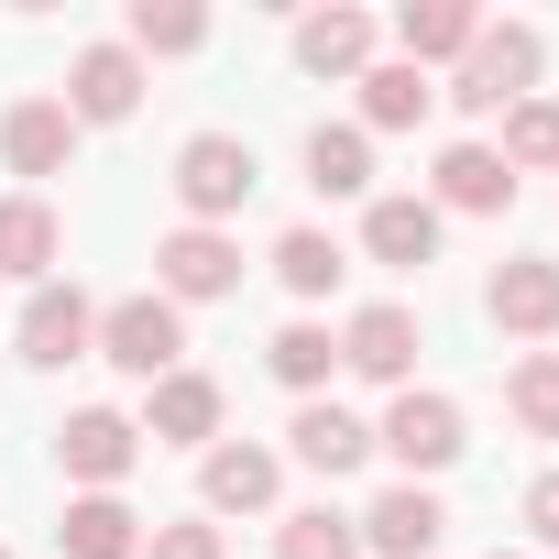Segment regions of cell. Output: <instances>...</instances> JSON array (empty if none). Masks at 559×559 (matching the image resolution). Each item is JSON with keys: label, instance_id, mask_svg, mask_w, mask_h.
Returning a JSON list of instances; mask_svg holds the SVG:
<instances>
[{"label": "cell", "instance_id": "cell-7", "mask_svg": "<svg viewBox=\"0 0 559 559\" xmlns=\"http://www.w3.org/2000/svg\"><path fill=\"white\" fill-rule=\"evenodd\" d=\"M99 352V308L78 297V286H56V274H45V286H34V308H23V362H88Z\"/></svg>", "mask_w": 559, "mask_h": 559}, {"label": "cell", "instance_id": "cell-14", "mask_svg": "<svg viewBox=\"0 0 559 559\" xmlns=\"http://www.w3.org/2000/svg\"><path fill=\"white\" fill-rule=\"evenodd\" d=\"M428 209H472V219L515 209V176H504V154H493V143H450V154H439V198H428Z\"/></svg>", "mask_w": 559, "mask_h": 559}, {"label": "cell", "instance_id": "cell-31", "mask_svg": "<svg viewBox=\"0 0 559 559\" xmlns=\"http://www.w3.org/2000/svg\"><path fill=\"white\" fill-rule=\"evenodd\" d=\"M526 526H537V548H559V472L526 483Z\"/></svg>", "mask_w": 559, "mask_h": 559}, {"label": "cell", "instance_id": "cell-3", "mask_svg": "<svg viewBox=\"0 0 559 559\" xmlns=\"http://www.w3.org/2000/svg\"><path fill=\"white\" fill-rule=\"evenodd\" d=\"M176 352H187L176 297H121V308H99V362H121V373L165 384V373H176Z\"/></svg>", "mask_w": 559, "mask_h": 559}, {"label": "cell", "instance_id": "cell-28", "mask_svg": "<svg viewBox=\"0 0 559 559\" xmlns=\"http://www.w3.org/2000/svg\"><path fill=\"white\" fill-rule=\"evenodd\" d=\"M274 274H286L297 297H330L352 263H341V241H330V230H286V241H274Z\"/></svg>", "mask_w": 559, "mask_h": 559}, {"label": "cell", "instance_id": "cell-22", "mask_svg": "<svg viewBox=\"0 0 559 559\" xmlns=\"http://www.w3.org/2000/svg\"><path fill=\"white\" fill-rule=\"evenodd\" d=\"M428 99H439L428 67H406V56H395V67H362V132H417Z\"/></svg>", "mask_w": 559, "mask_h": 559}, {"label": "cell", "instance_id": "cell-24", "mask_svg": "<svg viewBox=\"0 0 559 559\" xmlns=\"http://www.w3.org/2000/svg\"><path fill=\"white\" fill-rule=\"evenodd\" d=\"M274 559H362V526L341 504H297L286 526H274Z\"/></svg>", "mask_w": 559, "mask_h": 559}, {"label": "cell", "instance_id": "cell-1", "mask_svg": "<svg viewBox=\"0 0 559 559\" xmlns=\"http://www.w3.org/2000/svg\"><path fill=\"white\" fill-rule=\"evenodd\" d=\"M252 187H263V165H252V143H241V132H187V143H176V198H187V230H219Z\"/></svg>", "mask_w": 559, "mask_h": 559}, {"label": "cell", "instance_id": "cell-16", "mask_svg": "<svg viewBox=\"0 0 559 559\" xmlns=\"http://www.w3.org/2000/svg\"><path fill=\"white\" fill-rule=\"evenodd\" d=\"M56 548H67V559H143V515H132L121 493H78L67 526H56Z\"/></svg>", "mask_w": 559, "mask_h": 559}, {"label": "cell", "instance_id": "cell-9", "mask_svg": "<svg viewBox=\"0 0 559 559\" xmlns=\"http://www.w3.org/2000/svg\"><path fill=\"white\" fill-rule=\"evenodd\" d=\"M143 110V56L132 45H88L67 67V121H132Z\"/></svg>", "mask_w": 559, "mask_h": 559}, {"label": "cell", "instance_id": "cell-8", "mask_svg": "<svg viewBox=\"0 0 559 559\" xmlns=\"http://www.w3.org/2000/svg\"><path fill=\"white\" fill-rule=\"evenodd\" d=\"M56 461H67L88 493H110V483L143 461V428H132V417H110V406H78V417L56 428Z\"/></svg>", "mask_w": 559, "mask_h": 559}, {"label": "cell", "instance_id": "cell-27", "mask_svg": "<svg viewBox=\"0 0 559 559\" xmlns=\"http://www.w3.org/2000/svg\"><path fill=\"white\" fill-rule=\"evenodd\" d=\"M263 362H274V384L319 395V384H330V362H341V341H330L319 319H297V330H274V352H263Z\"/></svg>", "mask_w": 559, "mask_h": 559}, {"label": "cell", "instance_id": "cell-25", "mask_svg": "<svg viewBox=\"0 0 559 559\" xmlns=\"http://www.w3.org/2000/svg\"><path fill=\"white\" fill-rule=\"evenodd\" d=\"M198 45H209L198 0H132V56H198Z\"/></svg>", "mask_w": 559, "mask_h": 559}, {"label": "cell", "instance_id": "cell-20", "mask_svg": "<svg viewBox=\"0 0 559 559\" xmlns=\"http://www.w3.org/2000/svg\"><path fill=\"white\" fill-rule=\"evenodd\" d=\"M308 187L319 198H362L373 187V132L362 121H319L308 132Z\"/></svg>", "mask_w": 559, "mask_h": 559}, {"label": "cell", "instance_id": "cell-12", "mask_svg": "<svg viewBox=\"0 0 559 559\" xmlns=\"http://www.w3.org/2000/svg\"><path fill=\"white\" fill-rule=\"evenodd\" d=\"M67 154H78L67 99H23L12 121H0V165H12V176H67Z\"/></svg>", "mask_w": 559, "mask_h": 559}, {"label": "cell", "instance_id": "cell-21", "mask_svg": "<svg viewBox=\"0 0 559 559\" xmlns=\"http://www.w3.org/2000/svg\"><path fill=\"white\" fill-rule=\"evenodd\" d=\"M56 252H67V230H56V209L45 198H0V274H56Z\"/></svg>", "mask_w": 559, "mask_h": 559}, {"label": "cell", "instance_id": "cell-18", "mask_svg": "<svg viewBox=\"0 0 559 559\" xmlns=\"http://www.w3.org/2000/svg\"><path fill=\"white\" fill-rule=\"evenodd\" d=\"M143 439H176V450H198V439H219V384L176 362V373L154 384V417H143Z\"/></svg>", "mask_w": 559, "mask_h": 559}, {"label": "cell", "instance_id": "cell-32", "mask_svg": "<svg viewBox=\"0 0 559 559\" xmlns=\"http://www.w3.org/2000/svg\"><path fill=\"white\" fill-rule=\"evenodd\" d=\"M0 559H12V548H0Z\"/></svg>", "mask_w": 559, "mask_h": 559}, {"label": "cell", "instance_id": "cell-17", "mask_svg": "<svg viewBox=\"0 0 559 559\" xmlns=\"http://www.w3.org/2000/svg\"><path fill=\"white\" fill-rule=\"evenodd\" d=\"M297 67H308V78H362V67H373V23L341 12V0L308 12V23H297Z\"/></svg>", "mask_w": 559, "mask_h": 559}, {"label": "cell", "instance_id": "cell-11", "mask_svg": "<svg viewBox=\"0 0 559 559\" xmlns=\"http://www.w3.org/2000/svg\"><path fill=\"white\" fill-rule=\"evenodd\" d=\"M352 526H362V548H373V559H428V548L450 537L439 493H417V483H395V493H384L373 515H352Z\"/></svg>", "mask_w": 559, "mask_h": 559}, {"label": "cell", "instance_id": "cell-4", "mask_svg": "<svg viewBox=\"0 0 559 559\" xmlns=\"http://www.w3.org/2000/svg\"><path fill=\"white\" fill-rule=\"evenodd\" d=\"M154 274H165L154 297H176V308L230 297V286H241V241H230V230H165V241H154Z\"/></svg>", "mask_w": 559, "mask_h": 559}, {"label": "cell", "instance_id": "cell-13", "mask_svg": "<svg viewBox=\"0 0 559 559\" xmlns=\"http://www.w3.org/2000/svg\"><path fill=\"white\" fill-rule=\"evenodd\" d=\"M274 483H286V461H274V450H252V439L209 450V472H198L209 515H263V504H274Z\"/></svg>", "mask_w": 559, "mask_h": 559}, {"label": "cell", "instance_id": "cell-29", "mask_svg": "<svg viewBox=\"0 0 559 559\" xmlns=\"http://www.w3.org/2000/svg\"><path fill=\"white\" fill-rule=\"evenodd\" d=\"M504 176H526V165H559V99H515V121H504Z\"/></svg>", "mask_w": 559, "mask_h": 559}, {"label": "cell", "instance_id": "cell-33", "mask_svg": "<svg viewBox=\"0 0 559 559\" xmlns=\"http://www.w3.org/2000/svg\"><path fill=\"white\" fill-rule=\"evenodd\" d=\"M493 559H504V548H493Z\"/></svg>", "mask_w": 559, "mask_h": 559}, {"label": "cell", "instance_id": "cell-19", "mask_svg": "<svg viewBox=\"0 0 559 559\" xmlns=\"http://www.w3.org/2000/svg\"><path fill=\"white\" fill-rule=\"evenodd\" d=\"M286 439H297V461H308V472H330V483H341V472H352V461L373 450V428H362L352 406H330V395H308Z\"/></svg>", "mask_w": 559, "mask_h": 559}, {"label": "cell", "instance_id": "cell-15", "mask_svg": "<svg viewBox=\"0 0 559 559\" xmlns=\"http://www.w3.org/2000/svg\"><path fill=\"white\" fill-rule=\"evenodd\" d=\"M362 252L395 263V274H417V263L439 252V209H428V198H373V209H362Z\"/></svg>", "mask_w": 559, "mask_h": 559}, {"label": "cell", "instance_id": "cell-2", "mask_svg": "<svg viewBox=\"0 0 559 559\" xmlns=\"http://www.w3.org/2000/svg\"><path fill=\"white\" fill-rule=\"evenodd\" d=\"M537 67H548L537 23H483L472 56H461V78H450V99H461V110H515V99L537 88Z\"/></svg>", "mask_w": 559, "mask_h": 559}, {"label": "cell", "instance_id": "cell-5", "mask_svg": "<svg viewBox=\"0 0 559 559\" xmlns=\"http://www.w3.org/2000/svg\"><path fill=\"white\" fill-rule=\"evenodd\" d=\"M483 319H493L504 341H548V330H559V263H548V252H515V263H493Z\"/></svg>", "mask_w": 559, "mask_h": 559}, {"label": "cell", "instance_id": "cell-30", "mask_svg": "<svg viewBox=\"0 0 559 559\" xmlns=\"http://www.w3.org/2000/svg\"><path fill=\"white\" fill-rule=\"evenodd\" d=\"M143 559H219V526H209V515H176V526H143Z\"/></svg>", "mask_w": 559, "mask_h": 559}, {"label": "cell", "instance_id": "cell-23", "mask_svg": "<svg viewBox=\"0 0 559 559\" xmlns=\"http://www.w3.org/2000/svg\"><path fill=\"white\" fill-rule=\"evenodd\" d=\"M472 34H483V12H461V0H406V12H395L406 67H428V56H472Z\"/></svg>", "mask_w": 559, "mask_h": 559}, {"label": "cell", "instance_id": "cell-10", "mask_svg": "<svg viewBox=\"0 0 559 559\" xmlns=\"http://www.w3.org/2000/svg\"><path fill=\"white\" fill-rule=\"evenodd\" d=\"M341 362H352L362 384H395V395H406V373H417V319H406V308H362V319L341 330Z\"/></svg>", "mask_w": 559, "mask_h": 559}, {"label": "cell", "instance_id": "cell-6", "mask_svg": "<svg viewBox=\"0 0 559 559\" xmlns=\"http://www.w3.org/2000/svg\"><path fill=\"white\" fill-rule=\"evenodd\" d=\"M373 450H395L406 472H450V461H461V406H450V395H417V384H406V395L384 406Z\"/></svg>", "mask_w": 559, "mask_h": 559}, {"label": "cell", "instance_id": "cell-26", "mask_svg": "<svg viewBox=\"0 0 559 559\" xmlns=\"http://www.w3.org/2000/svg\"><path fill=\"white\" fill-rule=\"evenodd\" d=\"M504 406H515L526 439H559V352H526V362L504 373Z\"/></svg>", "mask_w": 559, "mask_h": 559}]
</instances>
